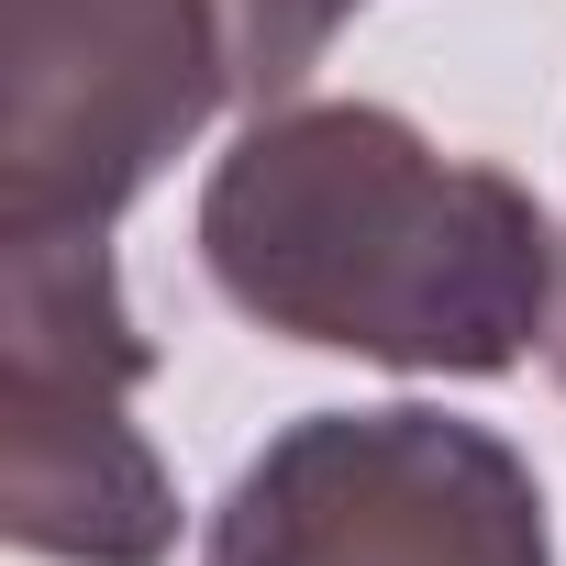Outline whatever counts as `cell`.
I'll return each instance as SVG.
<instances>
[{
    "label": "cell",
    "mask_w": 566,
    "mask_h": 566,
    "mask_svg": "<svg viewBox=\"0 0 566 566\" xmlns=\"http://www.w3.org/2000/svg\"><path fill=\"white\" fill-rule=\"evenodd\" d=\"M156 345L123 312L112 233L0 244V533L45 566H167L178 478L134 422Z\"/></svg>",
    "instance_id": "2"
},
{
    "label": "cell",
    "mask_w": 566,
    "mask_h": 566,
    "mask_svg": "<svg viewBox=\"0 0 566 566\" xmlns=\"http://www.w3.org/2000/svg\"><path fill=\"white\" fill-rule=\"evenodd\" d=\"M222 101V0H0V244L112 233Z\"/></svg>",
    "instance_id": "4"
},
{
    "label": "cell",
    "mask_w": 566,
    "mask_h": 566,
    "mask_svg": "<svg viewBox=\"0 0 566 566\" xmlns=\"http://www.w3.org/2000/svg\"><path fill=\"white\" fill-rule=\"evenodd\" d=\"M356 0H222V34H233V101L244 112H277L312 67L323 45L345 34Z\"/></svg>",
    "instance_id": "5"
},
{
    "label": "cell",
    "mask_w": 566,
    "mask_h": 566,
    "mask_svg": "<svg viewBox=\"0 0 566 566\" xmlns=\"http://www.w3.org/2000/svg\"><path fill=\"white\" fill-rule=\"evenodd\" d=\"M544 367H555V389H566V301H555V334H544Z\"/></svg>",
    "instance_id": "6"
},
{
    "label": "cell",
    "mask_w": 566,
    "mask_h": 566,
    "mask_svg": "<svg viewBox=\"0 0 566 566\" xmlns=\"http://www.w3.org/2000/svg\"><path fill=\"white\" fill-rule=\"evenodd\" d=\"M200 566H555L544 478L433 400L301 411L222 489Z\"/></svg>",
    "instance_id": "3"
},
{
    "label": "cell",
    "mask_w": 566,
    "mask_h": 566,
    "mask_svg": "<svg viewBox=\"0 0 566 566\" xmlns=\"http://www.w3.org/2000/svg\"><path fill=\"white\" fill-rule=\"evenodd\" d=\"M200 266L255 323L400 378H511L566 301L544 200L389 101H277L200 178Z\"/></svg>",
    "instance_id": "1"
}]
</instances>
